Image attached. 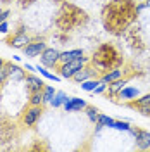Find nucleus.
<instances>
[{
  "mask_svg": "<svg viewBox=\"0 0 150 152\" xmlns=\"http://www.w3.org/2000/svg\"><path fill=\"white\" fill-rule=\"evenodd\" d=\"M141 104H150V92L145 95H140V97H136L135 100L130 102V107H136V105H141Z\"/></svg>",
  "mask_w": 150,
  "mask_h": 152,
  "instance_id": "nucleus-26",
  "label": "nucleus"
},
{
  "mask_svg": "<svg viewBox=\"0 0 150 152\" xmlns=\"http://www.w3.org/2000/svg\"><path fill=\"white\" fill-rule=\"evenodd\" d=\"M24 85H26L28 94H33V92H38V90H43L45 81H43V76L42 75L36 76L35 73H28L26 78H24Z\"/></svg>",
  "mask_w": 150,
  "mask_h": 152,
  "instance_id": "nucleus-10",
  "label": "nucleus"
},
{
  "mask_svg": "<svg viewBox=\"0 0 150 152\" xmlns=\"http://www.w3.org/2000/svg\"><path fill=\"white\" fill-rule=\"evenodd\" d=\"M2 2H4V4H9L10 0H2Z\"/></svg>",
  "mask_w": 150,
  "mask_h": 152,
  "instance_id": "nucleus-37",
  "label": "nucleus"
},
{
  "mask_svg": "<svg viewBox=\"0 0 150 152\" xmlns=\"http://www.w3.org/2000/svg\"><path fill=\"white\" fill-rule=\"evenodd\" d=\"M55 88L52 85H45L43 86V90H42V95H43V104H50L52 102V99H54V95H55Z\"/></svg>",
  "mask_w": 150,
  "mask_h": 152,
  "instance_id": "nucleus-21",
  "label": "nucleus"
},
{
  "mask_svg": "<svg viewBox=\"0 0 150 152\" xmlns=\"http://www.w3.org/2000/svg\"><path fill=\"white\" fill-rule=\"evenodd\" d=\"M136 16V4L133 0H111L102 9L103 28L114 35H121Z\"/></svg>",
  "mask_w": 150,
  "mask_h": 152,
  "instance_id": "nucleus-1",
  "label": "nucleus"
},
{
  "mask_svg": "<svg viewBox=\"0 0 150 152\" xmlns=\"http://www.w3.org/2000/svg\"><path fill=\"white\" fill-rule=\"evenodd\" d=\"M138 2H145V0H138Z\"/></svg>",
  "mask_w": 150,
  "mask_h": 152,
  "instance_id": "nucleus-40",
  "label": "nucleus"
},
{
  "mask_svg": "<svg viewBox=\"0 0 150 152\" xmlns=\"http://www.w3.org/2000/svg\"><path fill=\"white\" fill-rule=\"evenodd\" d=\"M90 62V57H79V59H76V61H71V62H60L59 66H57V75L60 76L62 80H73V76L84 66V64H88Z\"/></svg>",
  "mask_w": 150,
  "mask_h": 152,
  "instance_id": "nucleus-4",
  "label": "nucleus"
},
{
  "mask_svg": "<svg viewBox=\"0 0 150 152\" xmlns=\"http://www.w3.org/2000/svg\"><path fill=\"white\" fill-rule=\"evenodd\" d=\"M90 64H93L97 71L102 75L112 67H121L124 64V57L114 43H102L90 57Z\"/></svg>",
  "mask_w": 150,
  "mask_h": 152,
  "instance_id": "nucleus-2",
  "label": "nucleus"
},
{
  "mask_svg": "<svg viewBox=\"0 0 150 152\" xmlns=\"http://www.w3.org/2000/svg\"><path fill=\"white\" fill-rule=\"evenodd\" d=\"M4 64H5V61H4V59H2V57H0V67L4 66Z\"/></svg>",
  "mask_w": 150,
  "mask_h": 152,
  "instance_id": "nucleus-36",
  "label": "nucleus"
},
{
  "mask_svg": "<svg viewBox=\"0 0 150 152\" xmlns=\"http://www.w3.org/2000/svg\"><path fill=\"white\" fill-rule=\"evenodd\" d=\"M98 75H100V73L97 71V67H95L93 64H90V62H88V64H84V66L81 67L74 76H73V81L79 85V83H83V81L90 80V78H98Z\"/></svg>",
  "mask_w": 150,
  "mask_h": 152,
  "instance_id": "nucleus-9",
  "label": "nucleus"
},
{
  "mask_svg": "<svg viewBox=\"0 0 150 152\" xmlns=\"http://www.w3.org/2000/svg\"><path fill=\"white\" fill-rule=\"evenodd\" d=\"M19 2H21V5H23V7H28V5H31V4H33V2H36V0H19Z\"/></svg>",
  "mask_w": 150,
  "mask_h": 152,
  "instance_id": "nucleus-33",
  "label": "nucleus"
},
{
  "mask_svg": "<svg viewBox=\"0 0 150 152\" xmlns=\"http://www.w3.org/2000/svg\"><path fill=\"white\" fill-rule=\"evenodd\" d=\"M114 121H116V119H112V118L107 116V114H98V119H97V123L102 124L103 128H112Z\"/></svg>",
  "mask_w": 150,
  "mask_h": 152,
  "instance_id": "nucleus-24",
  "label": "nucleus"
},
{
  "mask_svg": "<svg viewBox=\"0 0 150 152\" xmlns=\"http://www.w3.org/2000/svg\"><path fill=\"white\" fill-rule=\"evenodd\" d=\"M145 5H147V9H150V0H145Z\"/></svg>",
  "mask_w": 150,
  "mask_h": 152,
  "instance_id": "nucleus-35",
  "label": "nucleus"
},
{
  "mask_svg": "<svg viewBox=\"0 0 150 152\" xmlns=\"http://www.w3.org/2000/svg\"><path fill=\"white\" fill-rule=\"evenodd\" d=\"M28 102H29L31 105H43V95H42V90H38V92H33V94H29Z\"/></svg>",
  "mask_w": 150,
  "mask_h": 152,
  "instance_id": "nucleus-23",
  "label": "nucleus"
},
{
  "mask_svg": "<svg viewBox=\"0 0 150 152\" xmlns=\"http://www.w3.org/2000/svg\"><path fill=\"white\" fill-rule=\"evenodd\" d=\"M143 9H147L145 2H136V14H138V16L141 14V10H143Z\"/></svg>",
  "mask_w": 150,
  "mask_h": 152,
  "instance_id": "nucleus-31",
  "label": "nucleus"
},
{
  "mask_svg": "<svg viewBox=\"0 0 150 152\" xmlns=\"http://www.w3.org/2000/svg\"><path fill=\"white\" fill-rule=\"evenodd\" d=\"M55 2H62V0H55Z\"/></svg>",
  "mask_w": 150,
  "mask_h": 152,
  "instance_id": "nucleus-39",
  "label": "nucleus"
},
{
  "mask_svg": "<svg viewBox=\"0 0 150 152\" xmlns=\"http://www.w3.org/2000/svg\"><path fill=\"white\" fill-rule=\"evenodd\" d=\"M86 105L88 104H86L84 99H79V97H69L62 107H64L66 113H81V111H84Z\"/></svg>",
  "mask_w": 150,
  "mask_h": 152,
  "instance_id": "nucleus-12",
  "label": "nucleus"
},
{
  "mask_svg": "<svg viewBox=\"0 0 150 152\" xmlns=\"http://www.w3.org/2000/svg\"><path fill=\"white\" fill-rule=\"evenodd\" d=\"M24 69H26L28 73H36V66H33V64H28V62L24 64Z\"/></svg>",
  "mask_w": 150,
  "mask_h": 152,
  "instance_id": "nucleus-32",
  "label": "nucleus"
},
{
  "mask_svg": "<svg viewBox=\"0 0 150 152\" xmlns=\"http://www.w3.org/2000/svg\"><path fill=\"white\" fill-rule=\"evenodd\" d=\"M141 116H145V118H150V104H141V105H136L135 107Z\"/></svg>",
  "mask_w": 150,
  "mask_h": 152,
  "instance_id": "nucleus-28",
  "label": "nucleus"
},
{
  "mask_svg": "<svg viewBox=\"0 0 150 152\" xmlns=\"http://www.w3.org/2000/svg\"><path fill=\"white\" fill-rule=\"evenodd\" d=\"M122 76H124V71H122L121 67H112V69L102 73V75H100V80L105 81V83H112V81L119 80V78H122Z\"/></svg>",
  "mask_w": 150,
  "mask_h": 152,
  "instance_id": "nucleus-15",
  "label": "nucleus"
},
{
  "mask_svg": "<svg viewBox=\"0 0 150 152\" xmlns=\"http://www.w3.org/2000/svg\"><path fill=\"white\" fill-rule=\"evenodd\" d=\"M131 128V123L128 119H121V121H114L112 130H117V132H128Z\"/></svg>",
  "mask_w": 150,
  "mask_h": 152,
  "instance_id": "nucleus-25",
  "label": "nucleus"
},
{
  "mask_svg": "<svg viewBox=\"0 0 150 152\" xmlns=\"http://www.w3.org/2000/svg\"><path fill=\"white\" fill-rule=\"evenodd\" d=\"M9 29H10V26H9V23H7V21L0 23V35H7V33H9Z\"/></svg>",
  "mask_w": 150,
  "mask_h": 152,
  "instance_id": "nucleus-30",
  "label": "nucleus"
},
{
  "mask_svg": "<svg viewBox=\"0 0 150 152\" xmlns=\"http://www.w3.org/2000/svg\"><path fill=\"white\" fill-rule=\"evenodd\" d=\"M9 78H10V73H9V64H7V61H5V64H4V66L0 67V85H5Z\"/></svg>",
  "mask_w": 150,
  "mask_h": 152,
  "instance_id": "nucleus-27",
  "label": "nucleus"
},
{
  "mask_svg": "<svg viewBox=\"0 0 150 152\" xmlns=\"http://www.w3.org/2000/svg\"><path fill=\"white\" fill-rule=\"evenodd\" d=\"M136 97H140V88L131 86L130 83H128V85L124 86L119 94H117V99H119L121 102H131V100H135Z\"/></svg>",
  "mask_w": 150,
  "mask_h": 152,
  "instance_id": "nucleus-14",
  "label": "nucleus"
},
{
  "mask_svg": "<svg viewBox=\"0 0 150 152\" xmlns=\"http://www.w3.org/2000/svg\"><path fill=\"white\" fill-rule=\"evenodd\" d=\"M107 86H109V83H105V81H102V80H100L98 86L95 88L92 94H95V95H102V94H105V92H107Z\"/></svg>",
  "mask_w": 150,
  "mask_h": 152,
  "instance_id": "nucleus-29",
  "label": "nucleus"
},
{
  "mask_svg": "<svg viewBox=\"0 0 150 152\" xmlns=\"http://www.w3.org/2000/svg\"><path fill=\"white\" fill-rule=\"evenodd\" d=\"M42 114H43V107H42V105H31L29 104V107H26V111L23 113L21 121H23L24 126L31 128V126H35V124L40 121Z\"/></svg>",
  "mask_w": 150,
  "mask_h": 152,
  "instance_id": "nucleus-7",
  "label": "nucleus"
},
{
  "mask_svg": "<svg viewBox=\"0 0 150 152\" xmlns=\"http://www.w3.org/2000/svg\"><path fill=\"white\" fill-rule=\"evenodd\" d=\"M98 83H100V76L98 78H90V80H86L83 83H79V86H81V90H84V92H93L95 88L98 86Z\"/></svg>",
  "mask_w": 150,
  "mask_h": 152,
  "instance_id": "nucleus-20",
  "label": "nucleus"
},
{
  "mask_svg": "<svg viewBox=\"0 0 150 152\" xmlns=\"http://www.w3.org/2000/svg\"><path fill=\"white\" fill-rule=\"evenodd\" d=\"M36 73H40V75L43 76L45 80H50V81H60V80H62V78H60V76H59V75H57V73H55V71L52 73V71H50L48 67L42 66L40 62H38V64H36Z\"/></svg>",
  "mask_w": 150,
  "mask_h": 152,
  "instance_id": "nucleus-18",
  "label": "nucleus"
},
{
  "mask_svg": "<svg viewBox=\"0 0 150 152\" xmlns=\"http://www.w3.org/2000/svg\"><path fill=\"white\" fill-rule=\"evenodd\" d=\"M47 48V43H45V40L43 38H35V40H31L26 47L23 48V52H24V57H38L43 50Z\"/></svg>",
  "mask_w": 150,
  "mask_h": 152,
  "instance_id": "nucleus-8",
  "label": "nucleus"
},
{
  "mask_svg": "<svg viewBox=\"0 0 150 152\" xmlns=\"http://www.w3.org/2000/svg\"><path fill=\"white\" fill-rule=\"evenodd\" d=\"M12 61L14 62H21V56H12Z\"/></svg>",
  "mask_w": 150,
  "mask_h": 152,
  "instance_id": "nucleus-34",
  "label": "nucleus"
},
{
  "mask_svg": "<svg viewBox=\"0 0 150 152\" xmlns=\"http://www.w3.org/2000/svg\"><path fill=\"white\" fill-rule=\"evenodd\" d=\"M31 40H33V38L26 33V28H24V26H21V28H19L17 31H16V33L7 40V45L12 47V48H16V50H23V48L26 47Z\"/></svg>",
  "mask_w": 150,
  "mask_h": 152,
  "instance_id": "nucleus-6",
  "label": "nucleus"
},
{
  "mask_svg": "<svg viewBox=\"0 0 150 152\" xmlns=\"http://www.w3.org/2000/svg\"><path fill=\"white\" fill-rule=\"evenodd\" d=\"M84 113H86V118L92 121V123H97V119H98V114H100V111L95 107V105H86L84 107Z\"/></svg>",
  "mask_w": 150,
  "mask_h": 152,
  "instance_id": "nucleus-22",
  "label": "nucleus"
},
{
  "mask_svg": "<svg viewBox=\"0 0 150 152\" xmlns=\"http://www.w3.org/2000/svg\"><path fill=\"white\" fill-rule=\"evenodd\" d=\"M128 83H130V78H126V76H122V78H119V80H116V81H112V83H109L107 92H105L107 99H111V100L117 99V94H119Z\"/></svg>",
  "mask_w": 150,
  "mask_h": 152,
  "instance_id": "nucleus-11",
  "label": "nucleus"
},
{
  "mask_svg": "<svg viewBox=\"0 0 150 152\" xmlns=\"http://www.w3.org/2000/svg\"><path fill=\"white\" fill-rule=\"evenodd\" d=\"M7 64H9L10 80H14V81H21V80H24V78H26V69L19 67L17 64H12V62H7Z\"/></svg>",
  "mask_w": 150,
  "mask_h": 152,
  "instance_id": "nucleus-17",
  "label": "nucleus"
},
{
  "mask_svg": "<svg viewBox=\"0 0 150 152\" xmlns=\"http://www.w3.org/2000/svg\"><path fill=\"white\" fill-rule=\"evenodd\" d=\"M86 23H88V14L84 10H81L79 7H76L69 2H62L55 18V24L60 31L67 33V31H73L74 28L84 26Z\"/></svg>",
  "mask_w": 150,
  "mask_h": 152,
  "instance_id": "nucleus-3",
  "label": "nucleus"
},
{
  "mask_svg": "<svg viewBox=\"0 0 150 152\" xmlns=\"http://www.w3.org/2000/svg\"><path fill=\"white\" fill-rule=\"evenodd\" d=\"M67 99H69V97H67L66 92H62V90H57L55 95H54V99H52V102H50V105H52L54 109H59V107H62V105L66 104Z\"/></svg>",
  "mask_w": 150,
  "mask_h": 152,
  "instance_id": "nucleus-19",
  "label": "nucleus"
},
{
  "mask_svg": "<svg viewBox=\"0 0 150 152\" xmlns=\"http://www.w3.org/2000/svg\"><path fill=\"white\" fill-rule=\"evenodd\" d=\"M133 138H135L136 149H140V151H149L150 149V132L138 128V132H136V135Z\"/></svg>",
  "mask_w": 150,
  "mask_h": 152,
  "instance_id": "nucleus-13",
  "label": "nucleus"
},
{
  "mask_svg": "<svg viewBox=\"0 0 150 152\" xmlns=\"http://www.w3.org/2000/svg\"><path fill=\"white\" fill-rule=\"evenodd\" d=\"M2 12H4V9H0V14H2Z\"/></svg>",
  "mask_w": 150,
  "mask_h": 152,
  "instance_id": "nucleus-38",
  "label": "nucleus"
},
{
  "mask_svg": "<svg viewBox=\"0 0 150 152\" xmlns=\"http://www.w3.org/2000/svg\"><path fill=\"white\" fill-rule=\"evenodd\" d=\"M84 52L83 48H71V50H64L60 52V62H71V61H76L79 57H83Z\"/></svg>",
  "mask_w": 150,
  "mask_h": 152,
  "instance_id": "nucleus-16",
  "label": "nucleus"
},
{
  "mask_svg": "<svg viewBox=\"0 0 150 152\" xmlns=\"http://www.w3.org/2000/svg\"><path fill=\"white\" fill-rule=\"evenodd\" d=\"M40 64L48 67V69H57V66L60 64V50H57L55 47H47L40 56Z\"/></svg>",
  "mask_w": 150,
  "mask_h": 152,
  "instance_id": "nucleus-5",
  "label": "nucleus"
}]
</instances>
